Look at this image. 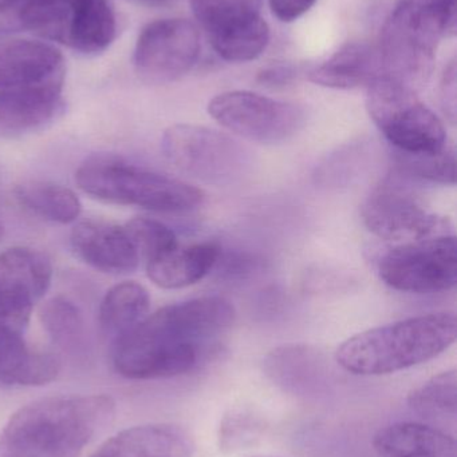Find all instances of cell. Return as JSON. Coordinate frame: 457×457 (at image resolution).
<instances>
[{"instance_id": "cell-1", "label": "cell", "mask_w": 457, "mask_h": 457, "mask_svg": "<svg viewBox=\"0 0 457 457\" xmlns=\"http://www.w3.org/2000/svg\"><path fill=\"white\" fill-rule=\"evenodd\" d=\"M114 413V400L104 395L38 400L0 431V457H80Z\"/></svg>"}, {"instance_id": "cell-2", "label": "cell", "mask_w": 457, "mask_h": 457, "mask_svg": "<svg viewBox=\"0 0 457 457\" xmlns=\"http://www.w3.org/2000/svg\"><path fill=\"white\" fill-rule=\"evenodd\" d=\"M456 336L453 313L410 317L353 336L341 344L335 361L353 375H391L439 356Z\"/></svg>"}, {"instance_id": "cell-3", "label": "cell", "mask_w": 457, "mask_h": 457, "mask_svg": "<svg viewBox=\"0 0 457 457\" xmlns=\"http://www.w3.org/2000/svg\"><path fill=\"white\" fill-rule=\"evenodd\" d=\"M456 32V0H399L381 31L383 77L412 90L426 86L440 42Z\"/></svg>"}, {"instance_id": "cell-4", "label": "cell", "mask_w": 457, "mask_h": 457, "mask_svg": "<svg viewBox=\"0 0 457 457\" xmlns=\"http://www.w3.org/2000/svg\"><path fill=\"white\" fill-rule=\"evenodd\" d=\"M78 187L107 204L157 213H184L204 203L203 190L182 179L114 157H96L78 169Z\"/></svg>"}, {"instance_id": "cell-5", "label": "cell", "mask_w": 457, "mask_h": 457, "mask_svg": "<svg viewBox=\"0 0 457 457\" xmlns=\"http://www.w3.org/2000/svg\"><path fill=\"white\" fill-rule=\"evenodd\" d=\"M367 109L394 150L410 154L436 153L447 146L442 120L419 99L418 91L381 77L367 87Z\"/></svg>"}, {"instance_id": "cell-6", "label": "cell", "mask_w": 457, "mask_h": 457, "mask_svg": "<svg viewBox=\"0 0 457 457\" xmlns=\"http://www.w3.org/2000/svg\"><path fill=\"white\" fill-rule=\"evenodd\" d=\"M161 150L182 173L215 187L241 181L254 165L249 147L206 126H171L164 131Z\"/></svg>"}, {"instance_id": "cell-7", "label": "cell", "mask_w": 457, "mask_h": 457, "mask_svg": "<svg viewBox=\"0 0 457 457\" xmlns=\"http://www.w3.org/2000/svg\"><path fill=\"white\" fill-rule=\"evenodd\" d=\"M410 182L396 170L385 177L362 204L365 227L394 244L453 234L448 219L429 211Z\"/></svg>"}, {"instance_id": "cell-8", "label": "cell", "mask_w": 457, "mask_h": 457, "mask_svg": "<svg viewBox=\"0 0 457 457\" xmlns=\"http://www.w3.org/2000/svg\"><path fill=\"white\" fill-rule=\"evenodd\" d=\"M380 278L392 289L415 295L447 292L457 282L453 234L394 244L378 258Z\"/></svg>"}, {"instance_id": "cell-9", "label": "cell", "mask_w": 457, "mask_h": 457, "mask_svg": "<svg viewBox=\"0 0 457 457\" xmlns=\"http://www.w3.org/2000/svg\"><path fill=\"white\" fill-rule=\"evenodd\" d=\"M208 112L235 136L263 145L287 141L306 122L305 110L300 104L243 90L215 96L209 101Z\"/></svg>"}, {"instance_id": "cell-10", "label": "cell", "mask_w": 457, "mask_h": 457, "mask_svg": "<svg viewBox=\"0 0 457 457\" xmlns=\"http://www.w3.org/2000/svg\"><path fill=\"white\" fill-rule=\"evenodd\" d=\"M200 48V34L192 21L160 19L140 32L134 47V70L149 85L176 82L198 63Z\"/></svg>"}, {"instance_id": "cell-11", "label": "cell", "mask_w": 457, "mask_h": 457, "mask_svg": "<svg viewBox=\"0 0 457 457\" xmlns=\"http://www.w3.org/2000/svg\"><path fill=\"white\" fill-rule=\"evenodd\" d=\"M196 21L208 35L212 47L227 62L257 55L270 37L260 15L262 0H190Z\"/></svg>"}, {"instance_id": "cell-12", "label": "cell", "mask_w": 457, "mask_h": 457, "mask_svg": "<svg viewBox=\"0 0 457 457\" xmlns=\"http://www.w3.org/2000/svg\"><path fill=\"white\" fill-rule=\"evenodd\" d=\"M200 346L174 340L140 322L115 338L113 365L131 380H155L185 375L198 367Z\"/></svg>"}, {"instance_id": "cell-13", "label": "cell", "mask_w": 457, "mask_h": 457, "mask_svg": "<svg viewBox=\"0 0 457 457\" xmlns=\"http://www.w3.org/2000/svg\"><path fill=\"white\" fill-rule=\"evenodd\" d=\"M235 308L217 295L172 303L144 319L149 327L182 343L201 346L227 332L235 321Z\"/></svg>"}, {"instance_id": "cell-14", "label": "cell", "mask_w": 457, "mask_h": 457, "mask_svg": "<svg viewBox=\"0 0 457 457\" xmlns=\"http://www.w3.org/2000/svg\"><path fill=\"white\" fill-rule=\"evenodd\" d=\"M72 250L97 270L125 274L136 270L140 255L125 228L101 221H85L72 228Z\"/></svg>"}, {"instance_id": "cell-15", "label": "cell", "mask_w": 457, "mask_h": 457, "mask_svg": "<svg viewBox=\"0 0 457 457\" xmlns=\"http://www.w3.org/2000/svg\"><path fill=\"white\" fill-rule=\"evenodd\" d=\"M195 443L176 424H147L118 432L90 457H192Z\"/></svg>"}, {"instance_id": "cell-16", "label": "cell", "mask_w": 457, "mask_h": 457, "mask_svg": "<svg viewBox=\"0 0 457 457\" xmlns=\"http://www.w3.org/2000/svg\"><path fill=\"white\" fill-rule=\"evenodd\" d=\"M266 375L284 392L298 396L317 395L330 373L325 357L308 345H284L266 357Z\"/></svg>"}, {"instance_id": "cell-17", "label": "cell", "mask_w": 457, "mask_h": 457, "mask_svg": "<svg viewBox=\"0 0 457 457\" xmlns=\"http://www.w3.org/2000/svg\"><path fill=\"white\" fill-rule=\"evenodd\" d=\"M309 80L322 87L353 90L368 87L383 77V63L377 46L348 43L329 59L309 71Z\"/></svg>"}, {"instance_id": "cell-18", "label": "cell", "mask_w": 457, "mask_h": 457, "mask_svg": "<svg viewBox=\"0 0 457 457\" xmlns=\"http://www.w3.org/2000/svg\"><path fill=\"white\" fill-rule=\"evenodd\" d=\"M222 249L216 242L177 245L165 254L147 262L150 281L164 289H182L201 281L216 268Z\"/></svg>"}, {"instance_id": "cell-19", "label": "cell", "mask_w": 457, "mask_h": 457, "mask_svg": "<svg viewBox=\"0 0 457 457\" xmlns=\"http://www.w3.org/2000/svg\"><path fill=\"white\" fill-rule=\"evenodd\" d=\"M117 35L110 0H70L63 45L83 55L104 53Z\"/></svg>"}, {"instance_id": "cell-20", "label": "cell", "mask_w": 457, "mask_h": 457, "mask_svg": "<svg viewBox=\"0 0 457 457\" xmlns=\"http://www.w3.org/2000/svg\"><path fill=\"white\" fill-rule=\"evenodd\" d=\"M373 447L381 457H457L456 440L451 435L412 421L378 429Z\"/></svg>"}, {"instance_id": "cell-21", "label": "cell", "mask_w": 457, "mask_h": 457, "mask_svg": "<svg viewBox=\"0 0 457 457\" xmlns=\"http://www.w3.org/2000/svg\"><path fill=\"white\" fill-rule=\"evenodd\" d=\"M58 357L27 345L24 336L0 333V386H38L55 380Z\"/></svg>"}, {"instance_id": "cell-22", "label": "cell", "mask_w": 457, "mask_h": 457, "mask_svg": "<svg viewBox=\"0 0 457 457\" xmlns=\"http://www.w3.org/2000/svg\"><path fill=\"white\" fill-rule=\"evenodd\" d=\"M62 90L23 88L0 91V126L15 133L39 130L63 112Z\"/></svg>"}, {"instance_id": "cell-23", "label": "cell", "mask_w": 457, "mask_h": 457, "mask_svg": "<svg viewBox=\"0 0 457 457\" xmlns=\"http://www.w3.org/2000/svg\"><path fill=\"white\" fill-rule=\"evenodd\" d=\"M51 279L53 266L39 250L16 246L0 253V292L35 305L47 292Z\"/></svg>"}, {"instance_id": "cell-24", "label": "cell", "mask_w": 457, "mask_h": 457, "mask_svg": "<svg viewBox=\"0 0 457 457\" xmlns=\"http://www.w3.org/2000/svg\"><path fill=\"white\" fill-rule=\"evenodd\" d=\"M149 306V293L142 285L123 282L105 295L99 306V324L105 332L120 337L148 316Z\"/></svg>"}, {"instance_id": "cell-25", "label": "cell", "mask_w": 457, "mask_h": 457, "mask_svg": "<svg viewBox=\"0 0 457 457\" xmlns=\"http://www.w3.org/2000/svg\"><path fill=\"white\" fill-rule=\"evenodd\" d=\"M16 200L35 216L56 224H72L82 212L72 190L53 182L31 181L15 190Z\"/></svg>"}, {"instance_id": "cell-26", "label": "cell", "mask_w": 457, "mask_h": 457, "mask_svg": "<svg viewBox=\"0 0 457 457\" xmlns=\"http://www.w3.org/2000/svg\"><path fill=\"white\" fill-rule=\"evenodd\" d=\"M408 405L427 420L450 423L456 420L457 373L455 370L429 378L408 395Z\"/></svg>"}, {"instance_id": "cell-27", "label": "cell", "mask_w": 457, "mask_h": 457, "mask_svg": "<svg viewBox=\"0 0 457 457\" xmlns=\"http://www.w3.org/2000/svg\"><path fill=\"white\" fill-rule=\"evenodd\" d=\"M40 321L47 335L67 351L85 345V320L78 306L63 297L48 300L40 309Z\"/></svg>"}, {"instance_id": "cell-28", "label": "cell", "mask_w": 457, "mask_h": 457, "mask_svg": "<svg viewBox=\"0 0 457 457\" xmlns=\"http://www.w3.org/2000/svg\"><path fill=\"white\" fill-rule=\"evenodd\" d=\"M394 170L404 174L410 179L451 187L456 184L455 149L448 145L440 152L420 154L394 150Z\"/></svg>"}, {"instance_id": "cell-29", "label": "cell", "mask_w": 457, "mask_h": 457, "mask_svg": "<svg viewBox=\"0 0 457 457\" xmlns=\"http://www.w3.org/2000/svg\"><path fill=\"white\" fill-rule=\"evenodd\" d=\"M123 228L140 258H145L147 262L165 254L179 245L174 231L157 220L139 217L129 221Z\"/></svg>"}, {"instance_id": "cell-30", "label": "cell", "mask_w": 457, "mask_h": 457, "mask_svg": "<svg viewBox=\"0 0 457 457\" xmlns=\"http://www.w3.org/2000/svg\"><path fill=\"white\" fill-rule=\"evenodd\" d=\"M260 429L259 420L251 413L231 411L220 423V450L235 451L244 447L259 435Z\"/></svg>"}, {"instance_id": "cell-31", "label": "cell", "mask_w": 457, "mask_h": 457, "mask_svg": "<svg viewBox=\"0 0 457 457\" xmlns=\"http://www.w3.org/2000/svg\"><path fill=\"white\" fill-rule=\"evenodd\" d=\"M302 71L300 67L290 63L270 64L263 67L257 75V82L268 88H284L292 85Z\"/></svg>"}, {"instance_id": "cell-32", "label": "cell", "mask_w": 457, "mask_h": 457, "mask_svg": "<svg viewBox=\"0 0 457 457\" xmlns=\"http://www.w3.org/2000/svg\"><path fill=\"white\" fill-rule=\"evenodd\" d=\"M440 104L451 123L456 122V61L450 62L440 80Z\"/></svg>"}, {"instance_id": "cell-33", "label": "cell", "mask_w": 457, "mask_h": 457, "mask_svg": "<svg viewBox=\"0 0 457 457\" xmlns=\"http://www.w3.org/2000/svg\"><path fill=\"white\" fill-rule=\"evenodd\" d=\"M317 0H268L271 12L278 21L292 23L313 8Z\"/></svg>"}, {"instance_id": "cell-34", "label": "cell", "mask_w": 457, "mask_h": 457, "mask_svg": "<svg viewBox=\"0 0 457 457\" xmlns=\"http://www.w3.org/2000/svg\"><path fill=\"white\" fill-rule=\"evenodd\" d=\"M131 2L148 8H171L177 4L179 0H131Z\"/></svg>"}, {"instance_id": "cell-35", "label": "cell", "mask_w": 457, "mask_h": 457, "mask_svg": "<svg viewBox=\"0 0 457 457\" xmlns=\"http://www.w3.org/2000/svg\"><path fill=\"white\" fill-rule=\"evenodd\" d=\"M21 2H23V0H0V3L3 4V8L8 7V5L19 4Z\"/></svg>"}, {"instance_id": "cell-36", "label": "cell", "mask_w": 457, "mask_h": 457, "mask_svg": "<svg viewBox=\"0 0 457 457\" xmlns=\"http://www.w3.org/2000/svg\"><path fill=\"white\" fill-rule=\"evenodd\" d=\"M3 233H4V230H3V225L0 224V239L3 238Z\"/></svg>"}, {"instance_id": "cell-37", "label": "cell", "mask_w": 457, "mask_h": 457, "mask_svg": "<svg viewBox=\"0 0 457 457\" xmlns=\"http://www.w3.org/2000/svg\"><path fill=\"white\" fill-rule=\"evenodd\" d=\"M0 8H2V3H0Z\"/></svg>"}]
</instances>
